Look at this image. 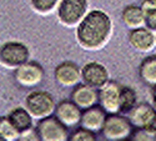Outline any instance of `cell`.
Instances as JSON below:
<instances>
[{"mask_svg":"<svg viewBox=\"0 0 156 141\" xmlns=\"http://www.w3.org/2000/svg\"><path fill=\"white\" fill-rule=\"evenodd\" d=\"M150 87H151V93H150L151 94V104L156 110V85H152Z\"/></svg>","mask_w":156,"mask_h":141,"instance_id":"obj_26","label":"cell"},{"mask_svg":"<svg viewBox=\"0 0 156 141\" xmlns=\"http://www.w3.org/2000/svg\"><path fill=\"white\" fill-rule=\"evenodd\" d=\"M19 140H31V141H34V140H40V139H39V135H37L36 129H35V126H34L33 129L25 131L23 134H20Z\"/></svg>","mask_w":156,"mask_h":141,"instance_id":"obj_25","label":"cell"},{"mask_svg":"<svg viewBox=\"0 0 156 141\" xmlns=\"http://www.w3.org/2000/svg\"><path fill=\"white\" fill-rule=\"evenodd\" d=\"M98 139V132L89 130L84 126H79L69 134V141H94Z\"/></svg>","mask_w":156,"mask_h":141,"instance_id":"obj_22","label":"cell"},{"mask_svg":"<svg viewBox=\"0 0 156 141\" xmlns=\"http://www.w3.org/2000/svg\"><path fill=\"white\" fill-rule=\"evenodd\" d=\"M110 80L109 69L99 61H89L81 68V81L98 90Z\"/></svg>","mask_w":156,"mask_h":141,"instance_id":"obj_9","label":"cell"},{"mask_svg":"<svg viewBox=\"0 0 156 141\" xmlns=\"http://www.w3.org/2000/svg\"><path fill=\"white\" fill-rule=\"evenodd\" d=\"M154 140H156V135H155V137H154Z\"/></svg>","mask_w":156,"mask_h":141,"instance_id":"obj_28","label":"cell"},{"mask_svg":"<svg viewBox=\"0 0 156 141\" xmlns=\"http://www.w3.org/2000/svg\"><path fill=\"white\" fill-rule=\"evenodd\" d=\"M127 43L137 53L150 54L156 49V33L145 25L130 29L127 33Z\"/></svg>","mask_w":156,"mask_h":141,"instance_id":"obj_8","label":"cell"},{"mask_svg":"<svg viewBox=\"0 0 156 141\" xmlns=\"http://www.w3.org/2000/svg\"><path fill=\"white\" fill-rule=\"evenodd\" d=\"M139 104L137 91L130 85H122L120 89V112L127 114Z\"/></svg>","mask_w":156,"mask_h":141,"instance_id":"obj_19","label":"cell"},{"mask_svg":"<svg viewBox=\"0 0 156 141\" xmlns=\"http://www.w3.org/2000/svg\"><path fill=\"white\" fill-rule=\"evenodd\" d=\"M89 11V0H60L56 8V16L61 25L76 28Z\"/></svg>","mask_w":156,"mask_h":141,"instance_id":"obj_3","label":"cell"},{"mask_svg":"<svg viewBox=\"0 0 156 141\" xmlns=\"http://www.w3.org/2000/svg\"><path fill=\"white\" fill-rule=\"evenodd\" d=\"M127 118L136 129H145L150 125V122L156 118V110L152 104L141 102L137 104L131 111L127 112Z\"/></svg>","mask_w":156,"mask_h":141,"instance_id":"obj_14","label":"cell"},{"mask_svg":"<svg viewBox=\"0 0 156 141\" xmlns=\"http://www.w3.org/2000/svg\"><path fill=\"white\" fill-rule=\"evenodd\" d=\"M145 11V26L151 29L152 31L156 33V8H150V6H144Z\"/></svg>","mask_w":156,"mask_h":141,"instance_id":"obj_23","label":"cell"},{"mask_svg":"<svg viewBox=\"0 0 156 141\" xmlns=\"http://www.w3.org/2000/svg\"><path fill=\"white\" fill-rule=\"evenodd\" d=\"M134 129V125L127 116H124L120 112H114L106 115V119L104 121L100 132L102 137L106 140L120 141L130 139Z\"/></svg>","mask_w":156,"mask_h":141,"instance_id":"obj_2","label":"cell"},{"mask_svg":"<svg viewBox=\"0 0 156 141\" xmlns=\"http://www.w3.org/2000/svg\"><path fill=\"white\" fill-rule=\"evenodd\" d=\"M108 112L104 110L99 104L93 105L90 108H86L81 112V119L80 124L81 126L86 127L89 130H93L95 132L100 131L104 125V121L106 119Z\"/></svg>","mask_w":156,"mask_h":141,"instance_id":"obj_15","label":"cell"},{"mask_svg":"<svg viewBox=\"0 0 156 141\" xmlns=\"http://www.w3.org/2000/svg\"><path fill=\"white\" fill-rule=\"evenodd\" d=\"M121 21L129 30L144 26L145 11H144L142 5H136V4L126 5L121 11Z\"/></svg>","mask_w":156,"mask_h":141,"instance_id":"obj_17","label":"cell"},{"mask_svg":"<svg viewBox=\"0 0 156 141\" xmlns=\"http://www.w3.org/2000/svg\"><path fill=\"white\" fill-rule=\"evenodd\" d=\"M81 112L83 109L77 106L71 99L60 100L59 102H56V106L54 110V115L68 127L76 126L80 124Z\"/></svg>","mask_w":156,"mask_h":141,"instance_id":"obj_12","label":"cell"},{"mask_svg":"<svg viewBox=\"0 0 156 141\" xmlns=\"http://www.w3.org/2000/svg\"><path fill=\"white\" fill-rule=\"evenodd\" d=\"M114 31L111 16L102 9L89 10L75 28V39L86 51H100L105 48Z\"/></svg>","mask_w":156,"mask_h":141,"instance_id":"obj_1","label":"cell"},{"mask_svg":"<svg viewBox=\"0 0 156 141\" xmlns=\"http://www.w3.org/2000/svg\"><path fill=\"white\" fill-rule=\"evenodd\" d=\"M60 0H30L31 9L39 15H50L56 11Z\"/></svg>","mask_w":156,"mask_h":141,"instance_id":"obj_20","label":"cell"},{"mask_svg":"<svg viewBox=\"0 0 156 141\" xmlns=\"http://www.w3.org/2000/svg\"><path fill=\"white\" fill-rule=\"evenodd\" d=\"M120 89L121 84L114 80L99 89V105L108 114L120 112Z\"/></svg>","mask_w":156,"mask_h":141,"instance_id":"obj_11","label":"cell"},{"mask_svg":"<svg viewBox=\"0 0 156 141\" xmlns=\"http://www.w3.org/2000/svg\"><path fill=\"white\" fill-rule=\"evenodd\" d=\"M35 129L41 141H65L69 139L68 126L61 122L54 114L39 119Z\"/></svg>","mask_w":156,"mask_h":141,"instance_id":"obj_6","label":"cell"},{"mask_svg":"<svg viewBox=\"0 0 156 141\" xmlns=\"http://www.w3.org/2000/svg\"><path fill=\"white\" fill-rule=\"evenodd\" d=\"M139 78L145 85H156V54L142 59L139 66Z\"/></svg>","mask_w":156,"mask_h":141,"instance_id":"obj_18","label":"cell"},{"mask_svg":"<svg viewBox=\"0 0 156 141\" xmlns=\"http://www.w3.org/2000/svg\"><path fill=\"white\" fill-rule=\"evenodd\" d=\"M144 6H150V8H156V0H144L142 2Z\"/></svg>","mask_w":156,"mask_h":141,"instance_id":"obj_27","label":"cell"},{"mask_svg":"<svg viewBox=\"0 0 156 141\" xmlns=\"http://www.w3.org/2000/svg\"><path fill=\"white\" fill-rule=\"evenodd\" d=\"M8 118L19 134H23L34 127L35 119L25 106H18L11 109L8 114Z\"/></svg>","mask_w":156,"mask_h":141,"instance_id":"obj_16","label":"cell"},{"mask_svg":"<svg viewBox=\"0 0 156 141\" xmlns=\"http://www.w3.org/2000/svg\"><path fill=\"white\" fill-rule=\"evenodd\" d=\"M44 68L40 62L35 60H28L19 68L14 69V79L24 87H35L44 79Z\"/></svg>","mask_w":156,"mask_h":141,"instance_id":"obj_7","label":"cell"},{"mask_svg":"<svg viewBox=\"0 0 156 141\" xmlns=\"http://www.w3.org/2000/svg\"><path fill=\"white\" fill-rule=\"evenodd\" d=\"M30 60V49L18 40H9L0 45V65L14 70Z\"/></svg>","mask_w":156,"mask_h":141,"instance_id":"obj_5","label":"cell"},{"mask_svg":"<svg viewBox=\"0 0 156 141\" xmlns=\"http://www.w3.org/2000/svg\"><path fill=\"white\" fill-rule=\"evenodd\" d=\"M24 106L33 115L34 119L39 120L54 114L56 101L49 91L33 90L25 96Z\"/></svg>","mask_w":156,"mask_h":141,"instance_id":"obj_4","label":"cell"},{"mask_svg":"<svg viewBox=\"0 0 156 141\" xmlns=\"http://www.w3.org/2000/svg\"><path fill=\"white\" fill-rule=\"evenodd\" d=\"M130 139H133V140H141V141H144V140H154V137L147 134L144 129H134L131 136H130Z\"/></svg>","mask_w":156,"mask_h":141,"instance_id":"obj_24","label":"cell"},{"mask_svg":"<svg viewBox=\"0 0 156 141\" xmlns=\"http://www.w3.org/2000/svg\"><path fill=\"white\" fill-rule=\"evenodd\" d=\"M0 136L8 141L19 140L20 134L16 131V129L10 122L8 115L6 116H0Z\"/></svg>","mask_w":156,"mask_h":141,"instance_id":"obj_21","label":"cell"},{"mask_svg":"<svg viewBox=\"0 0 156 141\" xmlns=\"http://www.w3.org/2000/svg\"><path fill=\"white\" fill-rule=\"evenodd\" d=\"M70 99L80 109H86L99 104V90L85 83H79L73 86Z\"/></svg>","mask_w":156,"mask_h":141,"instance_id":"obj_13","label":"cell"},{"mask_svg":"<svg viewBox=\"0 0 156 141\" xmlns=\"http://www.w3.org/2000/svg\"><path fill=\"white\" fill-rule=\"evenodd\" d=\"M54 78L59 85L73 87L81 81V68L71 60H64L55 66Z\"/></svg>","mask_w":156,"mask_h":141,"instance_id":"obj_10","label":"cell"}]
</instances>
